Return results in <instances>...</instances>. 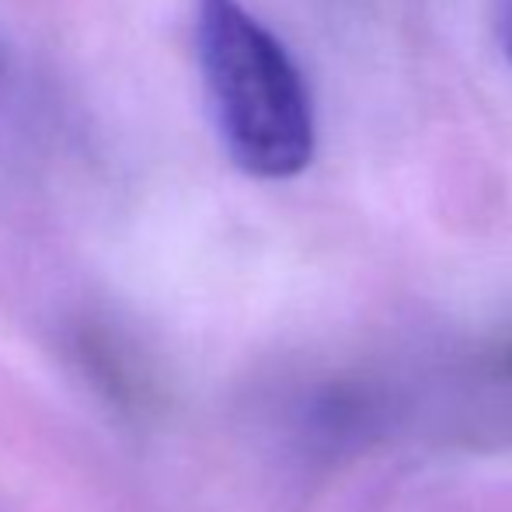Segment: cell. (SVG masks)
Returning a JSON list of instances; mask_svg holds the SVG:
<instances>
[{"label":"cell","mask_w":512,"mask_h":512,"mask_svg":"<svg viewBox=\"0 0 512 512\" xmlns=\"http://www.w3.org/2000/svg\"><path fill=\"white\" fill-rule=\"evenodd\" d=\"M495 28H499V39L506 46V56L512 60V0H499L495 4Z\"/></svg>","instance_id":"obj_2"},{"label":"cell","mask_w":512,"mask_h":512,"mask_svg":"<svg viewBox=\"0 0 512 512\" xmlns=\"http://www.w3.org/2000/svg\"><path fill=\"white\" fill-rule=\"evenodd\" d=\"M0 67H4V53H0Z\"/></svg>","instance_id":"obj_4"},{"label":"cell","mask_w":512,"mask_h":512,"mask_svg":"<svg viewBox=\"0 0 512 512\" xmlns=\"http://www.w3.org/2000/svg\"><path fill=\"white\" fill-rule=\"evenodd\" d=\"M506 370L512 373V352H509V356H506Z\"/></svg>","instance_id":"obj_3"},{"label":"cell","mask_w":512,"mask_h":512,"mask_svg":"<svg viewBox=\"0 0 512 512\" xmlns=\"http://www.w3.org/2000/svg\"><path fill=\"white\" fill-rule=\"evenodd\" d=\"M196 56L209 119L251 178L283 182L314 157V102L304 70L244 0H199Z\"/></svg>","instance_id":"obj_1"}]
</instances>
